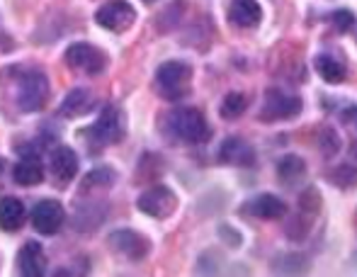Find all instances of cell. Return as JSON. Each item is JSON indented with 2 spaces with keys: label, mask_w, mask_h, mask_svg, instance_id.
<instances>
[{
  "label": "cell",
  "mask_w": 357,
  "mask_h": 277,
  "mask_svg": "<svg viewBox=\"0 0 357 277\" xmlns=\"http://www.w3.org/2000/svg\"><path fill=\"white\" fill-rule=\"evenodd\" d=\"M163 129L168 137L183 141V144H204L212 137V129H209L204 114L195 107H178L165 114Z\"/></svg>",
  "instance_id": "1"
},
{
  "label": "cell",
  "mask_w": 357,
  "mask_h": 277,
  "mask_svg": "<svg viewBox=\"0 0 357 277\" xmlns=\"http://www.w3.org/2000/svg\"><path fill=\"white\" fill-rule=\"evenodd\" d=\"M192 68L183 61H165L155 70V88L165 100H183L190 93Z\"/></svg>",
  "instance_id": "2"
},
{
  "label": "cell",
  "mask_w": 357,
  "mask_h": 277,
  "mask_svg": "<svg viewBox=\"0 0 357 277\" xmlns=\"http://www.w3.org/2000/svg\"><path fill=\"white\" fill-rule=\"evenodd\" d=\"M301 112V100L296 95L287 93L282 88H270L265 93V103L260 110L263 122H280V119H291Z\"/></svg>",
  "instance_id": "3"
},
{
  "label": "cell",
  "mask_w": 357,
  "mask_h": 277,
  "mask_svg": "<svg viewBox=\"0 0 357 277\" xmlns=\"http://www.w3.org/2000/svg\"><path fill=\"white\" fill-rule=\"evenodd\" d=\"M88 134L93 137V141L98 146H109V144H117L124 137V117L119 112V107L114 105H107V107L100 112V117L90 124Z\"/></svg>",
  "instance_id": "4"
},
{
  "label": "cell",
  "mask_w": 357,
  "mask_h": 277,
  "mask_svg": "<svg viewBox=\"0 0 357 277\" xmlns=\"http://www.w3.org/2000/svg\"><path fill=\"white\" fill-rule=\"evenodd\" d=\"M49 100V80L39 70H29L17 88V103L24 112H37Z\"/></svg>",
  "instance_id": "5"
},
{
  "label": "cell",
  "mask_w": 357,
  "mask_h": 277,
  "mask_svg": "<svg viewBox=\"0 0 357 277\" xmlns=\"http://www.w3.org/2000/svg\"><path fill=\"white\" fill-rule=\"evenodd\" d=\"M137 20V10L127 0H109L95 13V22L109 32H127Z\"/></svg>",
  "instance_id": "6"
},
{
  "label": "cell",
  "mask_w": 357,
  "mask_h": 277,
  "mask_svg": "<svg viewBox=\"0 0 357 277\" xmlns=\"http://www.w3.org/2000/svg\"><path fill=\"white\" fill-rule=\"evenodd\" d=\"M66 63L73 70H80V73H88V75H98L100 70L105 68L107 59L105 54L100 52L98 47L88 42H75L71 47L66 49Z\"/></svg>",
  "instance_id": "7"
},
{
  "label": "cell",
  "mask_w": 357,
  "mask_h": 277,
  "mask_svg": "<svg viewBox=\"0 0 357 277\" xmlns=\"http://www.w3.org/2000/svg\"><path fill=\"white\" fill-rule=\"evenodd\" d=\"M137 207L149 216H155V219H165L170 216L178 207V197L170 188L165 185H155V188L146 190L142 197L137 200Z\"/></svg>",
  "instance_id": "8"
},
{
  "label": "cell",
  "mask_w": 357,
  "mask_h": 277,
  "mask_svg": "<svg viewBox=\"0 0 357 277\" xmlns=\"http://www.w3.org/2000/svg\"><path fill=\"white\" fill-rule=\"evenodd\" d=\"M63 207L56 200H42L32 209V226L44 236H54L63 224Z\"/></svg>",
  "instance_id": "9"
},
{
  "label": "cell",
  "mask_w": 357,
  "mask_h": 277,
  "mask_svg": "<svg viewBox=\"0 0 357 277\" xmlns=\"http://www.w3.org/2000/svg\"><path fill=\"white\" fill-rule=\"evenodd\" d=\"M109 246H112L117 253H124L127 258L132 260H142L146 253H149L151 244L144 239L142 234H137V231H114L112 236H109Z\"/></svg>",
  "instance_id": "10"
},
{
  "label": "cell",
  "mask_w": 357,
  "mask_h": 277,
  "mask_svg": "<svg viewBox=\"0 0 357 277\" xmlns=\"http://www.w3.org/2000/svg\"><path fill=\"white\" fill-rule=\"evenodd\" d=\"M219 160L229 165H253L255 163V149L248 144V141L231 137L221 144L219 149Z\"/></svg>",
  "instance_id": "11"
},
{
  "label": "cell",
  "mask_w": 357,
  "mask_h": 277,
  "mask_svg": "<svg viewBox=\"0 0 357 277\" xmlns=\"http://www.w3.org/2000/svg\"><path fill=\"white\" fill-rule=\"evenodd\" d=\"M229 20L241 29H253L263 20V10H260L258 0H231Z\"/></svg>",
  "instance_id": "12"
},
{
  "label": "cell",
  "mask_w": 357,
  "mask_h": 277,
  "mask_svg": "<svg viewBox=\"0 0 357 277\" xmlns=\"http://www.w3.org/2000/svg\"><path fill=\"white\" fill-rule=\"evenodd\" d=\"M17 268L24 277H42L47 273V255L37 241H29L17 255Z\"/></svg>",
  "instance_id": "13"
},
{
  "label": "cell",
  "mask_w": 357,
  "mask_h": 277,
  "mask_svg": "<svg viewBox=\"0 0 357 277\" xmlns=\"http://www.w3.org/2000/svg\"><path fill=\"white\" fill-rule=\"evenodd\" d=\"M52 173L59 178V183H71L75 178V173H78V156H75L73 149H68V146H59V149H54L52 154Z\"/></svg>",
  "instance_id": "14"
},
{
  "label": "cell",
  "mask_w": 357,
  "mask_h": 277,
  "mask_svg": "<svg viewBox=\"0 0 357 277\" xmlns=\"http://www.w3.org/2000/svg\"><path fill=\"white\" fill-rule=\"evenodd\" d=\"M95 105V98L90 90L85 88H75L71 93L63 98L61 107H59V114L66 119H73V117H80V114H88Z\"/></svg>",
  "instance_id": "15"
},
{
  "label": "cell",
  "mask_w": 357,
  "mask_h": 277,
  "mask_svg": "<svg viewBox=\"0 0 357 277\" xmlns=\"http://www.w3.org/2000/svg\"><path fill=\"white\" fill-rule=\"evenodd\" d=\"M243 211H250V214L258 216V219H280L282 214H287V204L278 195L265 193V195H258L248 207H243Z\"/></svg>",
  "instance_id": "16"
},
{
  "label": "cell",
  "mask_w": 357,
  "mask_h": 277,
  "mask_svg": "<svg viewBox=\"0 0 357 277\" xmlns=\"http://www.w3.org/2000/svg\"><path fill=\"white\" fill-rule=\"evenodd\" d=\"M13 178H15V183L22 185V188H32V185H39L44 180V168L34 156H27V158H22L15 165Z\"/></svg>",
  "instance_id": "17"
},
{
  "label": "cell",
  "mask_w": 357,
  "mask_h": 277,
  "mask_svg": "<svg viewBox=\"0 0 357 277\" xmlns=\"http://www.w3.org/2000/svg\"><path fill=\"white\" fill-rule=\"evenodd\" d=\"M24 204L15 197L0 200V229L3 231H17L24 224Z\"/></svg>",
  "instance_id": "18"
},
{
  "label": "cell",
  "mask_w": 357,
  "mask_h": 277,
  "mask_svg": "<svg viewBox=\"0 0 357 277\" xmlns=\"http://www.w3.org/2000/svg\"><path fill=\"white\" fill-rule=\"evenodd\" d=\"M314 68L326 83L335 85V83H340V80H345V63L338 61L335 57H331V54H319L314 61Z\"/></svg>",
  "instance_id": "19"
},
{
  "label": "cell",
  "mask_w": 357,
  "mask_h": 277,
  "mask_svg": "<svg viewBox=\"0 0 357 277\" xmlns=\"http://www.w3.org/2000/svg\"><path fill=\"white\" fill-rule=\"evenodd\" d=\"M304 170H306V163L294 154H287L278 160V175H280V180L287 185L296 183V180L304 175Z\"/></svg>",
  "instance_id": "20"
},
{
  "label": "cell",
  "mask_w": 357,
  "mask_h": 277,
  "mask_svg": "<svg viewBox=\"0 0 357 277\" xmlns=\"http://www.w3.org/2000/svg\"><path fill=\"white\" fill-rule=\"evenodd\" d=\"M245 107H248V98L243 93H229L221 103V117L236 119L245 112Z\"/></svg>",
  "instance_id": "21"
},
{
  "label": "cell",
  "mask_w": 357,
  "mask_h": 277,
  "mask_svg": "<svg viewBox=\"0 0 357 277\" xmlns=\"http://www.w3.org/2000/svg\"><path fill=\"white\" fill-rule=\"evenodd\" d=\"M273 268L280 275H301L306 270V260L301 255H284V258L275 260Z\"/></svg>",
  "instance_id": "22"
},
{
  "label": "cell",
  "mask_w": 357,
  "mask_h": 277,
  "mask_svg": "<svg viewBox=\"0 0 357 277\" xmlns=\"http://www.w3.org/2000/svg\"><path fill=\"white\" fill-rule=\"evenodd\" d=\"M114 183V170L109 165H100V168H93L88 175H85L83 185L85 188H107V185Z\"/></svg>",
  "instance_id": "23"
},
{
  "label": "cell",
  "mask_w": 357,
  "mask_h": 277,
  "mask_svg": "<svg viewBox=\"0 0 357 277\" xmlns=\"http://www.w3.org/2000/svg\"><path fill=\"white\" fill-rule=\"evenodd\" d=\"M331 22H333V27L338 29V32L345 34L355 27V15L350 13V10H335V13L331 15Z\"/></svg>",
  "instance_id": "24"
},
{
  "label": "cell",
  "mask_w": 357,
  "mask_h": 277,
  "mask_svg": "<svg viewBox=\"0 0 357 277\" xmlns=\"http://www.w3.org/2000/svg\"><path fill=\"white\" fill-rule=\"evenodd\" d=\"M321 149H324V154H326V156L338 154L340 139L335 137V132H333L331 127H324V132H321Z\"/></svg>",
  "instance_id": "25"
},
{
  "label": "cell",
  "mask_w": 357,
  "mask_h": 277,
  "mask_svg": "<svg viewBox=\"0 0 357 277\" xmlns=\"http://www.w3.org/2000/svg\"><path fill=\"white\" fill-rule=\"evenodd\" d=\"M340 122H343L348 129H353L355 137H357V107H345L343 112H340Z\"/></svg>",
  "instance_id": "26"
},
{
  "label": "cell",
  "mask_w": 357,
  "mask_h": 277,
  "mask_svg": "<svg viewBox=\"0 0 357 277\" xmlns=\"http://www.w3.org/2000/svg\"><path fill=\"white\" fill-rule=\"evenodd\" d=\"M0 173H3V158H0Z\"/></svg>",
  "instance_id": "27"
},
{
  "label": "cell",
  "mask_w": 357,
  "mask_h": 277,
  "mask_svg": "<svg viewBox=\"0 0 357 277\" xmlns=\"http://www.w3.org/2000/svg\"><path fill=\"white\" fill-rule=\"evenodd\" d=\"M144 3H155V0H144Z\"/></svg>",
  "instance_id": "28"
}]
</instances>
